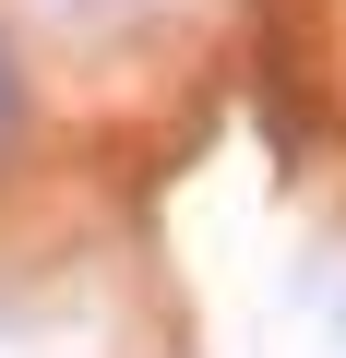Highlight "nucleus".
Listing matches in <instances>:
<instances>
[{
	"label": "nucleus",
	"mask_w": 346,
	"mask_h": 358,
	"mask_svg": "<svg viewBox=\"0 0 346 358\" xmlns=\"http://www.w3.org/2000/svg\"><path fill=\"white\" fill-rule=\"evenodd\" d=\"M13 120H24V72H13V48H0V143H13Z\"/></svg>",
	"instance_id": "obj_1"
}]
</instances>
